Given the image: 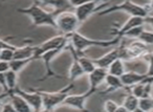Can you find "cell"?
<instances>
[{"mask_svg": "<svg viewBox=\"0 0 153 112\" xmlns=\"http://www.w3.org/2000/svg\"><path fill=\"white\" fill-rule=\"evenodd\" d=\"M0 112H17V111H16L15 108L13 107V105H12L11 103H7V104L2 105V107H1V111Z\"/></svg>", "mask_w": 153, "mask_h": 112, "instance_id": "obj_32", "label": "cell"}, {"mask_svg": "<svg viewBox=\"0 0 153 112\" xmlns=\"http://www.w3.org/2000/svg\"><path fill=\"white\" fill-rule=\"evenodd\" d=\"M137 40H140V42H143L144 44L148 45H153V32H148V30H144L140 34V36L138 37Z\"/></svg>", "mask_w": 153, "mask_h": 112, "instance_id": "obj_26", "label": "cell"}, {"mask_svg": "<svg viewBox=\"0 0 153 112\" xmlns=\"http://www.w3.org/2000/svg\"><path fill=\"white\" fill-rule=\"evenodd\" d=\"M16 48H17V46H14L7 41L0 39V50H2V49H13V50H15Z\"/></svg>", "mask_w": 153, "mask_h": 112, "instance_id": "obj_31", "label": "cell"}, {"mask_svg": "<svg viewBox=\"0 0 153 112\" xmlns=\"http://www.w3.org/2000/svg\"><path fill=\"white\" fill-rule=\"evenodd\" d=\"M117 59H120L119 48H113L112 50L107 53L106 55H104L103 57L94 60V64H96L97 67L103 68V69H108L109 66Z\"/></svg>", "mask_w": 153, "mask_h": 112, "instance_id": "obj_14", "label": "cell"}, {"mask_svg": "<svg viewBox=\"0 0 153 112\" xmlns=\"http://www.w3.org/2000/svg\"><path fill=\"white\" fill-rule=\"evenodd\" d=\"M121 39L115 37L110 40H94V39L86 38L80 33L76 32L72 35H70L69 42L76 51V53L79 56L83 55L84 50L86 48H89L92 46H99V47H112L117 46L120 43Z\"/></svg>", "mask_w": 153, "mask_h": 112, "instance_id": "obj_2", "label": "cell"}, {"mask_svg": "<svg viewBox=\"0 0 153 112\" xmlns=\"http://www.w3.org/2000/svg\"><path fill=\"white\" fill-rule=\"evenodd\" d=\"M0 85L3 87V91H4V92H7V91H9L7 86V82H5V74L4 73H0Z\"/></svg>", "mask_w": 153, "mask_h": 112, "instance_id": "obj_34", "label": "cell"}, {"mask_svg": "<svg viewBox=\"0 0 153 112\" xmlns=\"http://www.w3.org/2000/svg\"><path fill=\"white\" fill-rule=\"evenodd\" d=\"M149 5H150V10H151V9H153V1H152V2L149 3Z\"/></svg>", "mask_w": 153, "mask_h": 112, "instance_id": "obj_41", "label": "cell"}, {"mask_svg": "<svg viewBox=\"0 0 153 112\" xmlns=\"http://www.w3.org/2000/svg\"><path fill=\"white\" fill-rule=\"evenodd\" d=\"M10 70V64L7 62L0 61V73H5Z\"/></svg>", "mask_w": 153, "mask_h": 112, "instance_id": "obj_33", "label": "cell"}, {"mask_svg": "<svg viewBox=\"0 0 153 112\" xmlns=\"http://www.w3.org/2000/svg\"><path fill=\"white\" fill-rule=\"evenodd\" d=\"M123 106L128 112H133L136 108L138 107V99H136L134 95L132 94H128L126 95L125 99H124Z\"/></svg>", "mask_w": 153, "mask_h": 112, "instance_id": "obj_22", "label": "cell"}, {"mask_svg": "<svg viewBox=\"0 0 153 112\" xmlns=\"http://www.w3.org/2000/svg\"><path fill=\"white\" fill-rule=\"evenodd\" d=\"M70 5L74 7V15L80 24L83 23L88 17L96 13L98 10H101V7H99L100 3L96 1H82V2L70 1Z\"/></svg>", "mask_w": 153, "mask_h": 112, "instance_id": "obj_8", "label": "cell"}, {"mask_svg": "<svg viewBox=\"0 0 153 112\" xmlns=\"http://www.w3.org/2000/svg\"><path fill=\"white\" fill-rule=\"evenodd\" d=\"M0 51H1V50H0Z\"/></svg>", "mask_w": 153, "mask_h": 112, "instance_id": "obj_42", "label": "cell"}, {"mask_svg": "<svg viewBox=\"0 0 153 112\" xmlns=\"http://www.w3.org/2000/svg\"><path fill=\"white\" fill-rule=\"evenodd\" d=\"M108 71L107 69H103V68L97 67L91 73L88 74V79H89V90L97 91L98 87L102 84L106 79Z\"/></svg>", "mask_w": 153, "mask_h": 112, "instance_id": "obj_13", "label": "cell"}, {"mask_svg": "<svg viewBox=\"0 0 153 112\" xmlns=\"http://www.w3.org/2000/svg\"><path fill=\"white\" fill-rule=\"evenodd\" d=\"M115 112H128V111L123 107V106H119V107H117V109L115 110Z\"/></svg>", "mask_w": 153, "mask_h": 112, "instance_id": "obj_37", "label": "cell"}, {"mask_svg": "<svg viewBox=\"0 0 153 112\" xmlns=\"http://www.w3.org/2000/svg\"><path fill=\"white\" fill-rule=\"evenodd\" d=\"M108 71V74H111V76H122L124 73H125V67H124V62L122 61L121 59H117L109 66V68L107 69Z\"/></svg>", "mask_w": 153, "mask_h": 112, "instance_id": "obj_21", "label": "cell"}, {"mask_svg": "<svg viewBox=\"0 0 153 112\" xmlns=\"http://www.w3.org/2000/svg\"><path fill=\"white\" fill-rule=\"evenodd\" d=\"M36 50H37V46H30V45L17 47L14 50V60L32 59L34 61V56Z\"/></svg>", "mask_w": 153, "mask_h": 112, "instance_id": "obj_16", "label": "cell"}, {"mask_svg": "<svg viewBox=\"0 0 153 112\" xmlns=\"http://www.w3.org/2000/svg\"><path fill=\"white\" fill-rule=\"evenodd\" d=\"M32 59H27V60H13V61L10 62V70L18 73L19 71H21L26 65L32 62Z\"/></svg>", "mask_w": 153, "mask_h": 112, "instance_id": "obj_23", "label": "cell"}, {"mask_svg": "<svg viewBox=\"0 0 153 112\" xmlns=\"http://www.w3.org/2000/svg\"><path fill=\"white\" fill-rule=\"evenodd\" d=\"M145 23H148L150 24L151 26L153 27V16H147L146 18H145Z\"/></svg>", "mask_w": 153, "mask_h": 112, "instance_id": "obj_36", "label": "cell"}, {"mask_svg": "<svg viewBox=\"0 0 153 112\" xmlns=\"http://www.w3.org/2000/svg\"><path fill=\"white\" fill-rule=\"evenodd\" d=\"M4 74H5V82H7V89H9V91H13L17 87V73L12 71V70H9Z\"/></svg>", "mask_w": 153, "mask_h": 112, "instance_id": "obj_24", "label": "cell"}, {"mask_svg": "<svg viewBox=\"0 0 153 112\" xmlns=\"http://www.w3.org/2000/svg\"><path fill=\"white\" fill-rule=\"evenodd\" d=\"M138 108L144 112H151L153 110V99L145 97V99H138Z\"/></svg>", "mask_w": 153, "mask_h": 112, "instance_id": "obj_25", "label": "cell"}, {"mask_svg": "<svg viewBox=\"0 0 153 112\" xmlns=\"http://www.w3.org/2000/svg\"><path fill=\"white\" fill-rule=\"evenodd\" d=\"M94 92H97V91L89 90V89H88L85 93H82V94H69L65 99V101L63 102V105L74 108V109L79 110V111H82V112H88V110H86V108H85L86 101H87Z\"/></svg>", "mask_w": 153, "mask_h": 112, "instance_id": "obj_9", "label": "cell"}, {"mask_svg": "<svg viewBox=\"0 0 153 112\" xmlns=\"http://www.w3.org/2000/svg\"><path fill=\"white\" fill-rule=\"evenodd\" d=\"M145 30L144 25L142 26H136L134 28H131L130 30H128L126 34H124L123 37H128V38H134V39H138V37L140 36L143 32Z\"/></svg>", "mask_w": 153, "mask_h": 112, "instance_id": "obj_27", "label": "cell"}, {"mask_svg": "<svg viewBox=\"0 0 153 112\" xmlns=\"http://www.w3.org/2000/svg\"><path fill=\"white\" fill-rule=\"evenodd\" d=\"M10 99H11V104L17 112H34L30 105L22 99L21 96L14 93L13 91L10 92Z\"/></svg>", "mask_w": 153, "mask_h": 112, "instance_id": "obj_17", "label": "cell"}, {"mask_svg": "<svg viewBox=\"0 0 153 112\" xmlns=\"http://www.w3.org/2000/svg\"><path fill=\"white\" fill-rule=\"evenodd\" d=\"M56 24H57V30H59L62 35L70 36L76 32L80 22L78 21L74 13L63 11L56 15Z\"/></svg>", "mask_w": 153, "mask_h": 112, "instance_id": "obj_5", "label": "cell"}, {"mask_svg": "<svg viewBox=\"0 0 153 112\" xmlns=\"http://www.w3.org/2000/svg\"><path fill=\"white\" fill-rule=\"evenodd\" d=\"M79 63H80V65H81L82 69H83V71L85 74L91 73V72L97 68L94 60L90 59V58H88V57H85L84 55L79 56Z\"/></svg>", "mask_w": 153, "mask_h": 112, "instance_id": "obj_20", "label": "cell"}, {"mask_svg": "<svg viewBox=\"0 0 153 112\" xmlns=\"http://www.w3.org/2000/svg\"><path fill=\"white\" fill-rule=\"evenodd\" d=\"M70 36H65V35H58L53 38L48 39V40L44 41L41 45L37 46V50L35 53L34 60L40 58L44 53L49 50H53V49L58 48H66L68 42H69Z\"/></svg>", "mask_w": 153, "mask_h": 112, "instance_id": "obj_7", "label": "cell"}, {"mask_svg": "<svg viewBox=\"0 0 153 112\" xmlns=\"http://www.w3.org/2000/svg\"><path fill=\"white\" fill-rule=\"evenodd\" d=\"M117 107H119V105L113 101H111V99H107L104 103V110L106 112H115Z\"/></svg>", "mask_w": 153, "mask_h": 112, "instance_id": "obj_30", "label": "cell"}, {"mask_svg": "<svg viewBox=\"0 0 153 112\" xmlns=\"http://www.w3.org/2000/svg\"><path fill=\"white\" fill-rule=\"evenodd\" d=\"M145 60L149 62V67H148V71L146 72V76L147 78H153V53H148L144 56Z\"/></svg>", "mask_w": 153, "mask_h": 112, "instance_id": "obj_29", "label": "cell"}, {"mask_svg": "<svg viewBox=\"0 0 153 112\" xmlns=\"http://www.w3.org/2000/svg\"><path fill=\"white\" fill-rule=\"evenodd\" d=\"M13 92L16 93L17 95H19V96H21L22 99L32 107L34 112H39L43 108L42 96H41L38 91H35V92H26V91L20 89L19 87H16L13 90Z\"/></svg>", "mask_w": 153, "mask_h": 112, "instance_id": "obj_10", "label": "cell"}, {"mask_svg": "<svg viewBox=\"0 0 153 112\" xmlns=\"http://www.w3.org/2000/svg\"><path fill=\"white\" fill-rule=\"evenodd\" d=\"M144 83H150V84H153V78H147Z\"/></svg>", "mask_w": 153, "mask_h": 112, "instance_id": "obj_38", "label": "cell"}, {"mask_svg": "<svg viewBox=\"0 0 153 112\" xmlns=\"http://www.w3.org/2000/svg\"><path fill=\"white\" fill-rule=\"evenodd\" d=\"M133 112H144V111H143V110H142V109H140V108H138V107H137V108H136V109H135V110H134V111H133Z\"/></svg>", "mask_w": 153, "mask_h": 112, "instance_id": "obj_39", "label": "cell"}, {"mask_svg": "<svg viewBox=\"0 0 153 112\" xmlns=\"http://www.w3.org/2000/svg\"><path fill=\"white\" fill-rule=\"evenodd\" d=\"M39 112H51V111H49V110H46V109H43V108H42V109H41Z\"/></svg>", "mask_w": 153, "mask_h": 112, "instance_id": "obj_40", "label": "cell"}, {"mask_svg": "<svg viewBox=\"0 0 153 112\" xmlns=\"http://www.w3.org/2000/svg\"><path fill=\"white\" fill-rule=\"evenodd\" d=\"M66 48L70 49L72 58H74V62H72L71 66H70V68H69V71H68V78H69V80L71 81V83H72L74 81H76V79H79L80 76H82L85 73H84L83 69H82L81 65H80V63H79V55L74 50V48L72 47V45L70 44V42H68Z\"/></svg>", "mask_w": 153, "mask_h": 112, "instance_id": "obj_11", "label": "cell"}, {"mask_svg": "<svg viewBox=\"0 0 153 112\" xmlns=\"http://www.w3.org/2000/svg\"><path fill=\"white\" fill-rule=\"evenodd\" d=\"M14 60V50L13 49H2L0 51V61L10 63Z\"/></svg>", "mask_w": 153, "mask_h": 112, "instance_id": "obj_28", "label": "cell"}, {"mask_svg": "<svg viewBox=\"0 0 153 112\" xmlns=\"http://www.w3.org/2000/svg\"><path fill=\"white\" fill-rule=\"evenodd\" d=\"M121 78V81L124 85V88H131L134 85L140 84V83H144L146 81L147 76L146 74H142L138 73V72H134V71H125V73L123 74Z\"/></svg>", "mask_w": 153, "mask_h": 112, "instance_id": "obj_12", "label": "cell"}, {"mask_svg": "<svg viewBox=\"0 0 153 112\" xmlns=\"http://www.w3.org/2000/svg\"><path fill=\"white\" fill-rule=\"evenodd\" d=\"M16 11L20 14H24L30 17L33 21V26H42L47 25L57 30V24H56V15L57 14L53 12H49L45 10L40 2H34L28 7H20Z\"/></svg>", "mask_w": 153, "mask_h": 112, "instance_id": "obj_1", "label": "cell"}, {"mask_svg": "<svg viewBox=\"0 0 153 112\" xmlns=\"http://www.w3.org/2000/svg\"><path fill=\"white\" fill-rule=\"evenodd\" d=\"M123 11L125 13L129 14L131 17H140L146 18L149 15V11L146 7V5H140L137 3H134L132 1H124V2L117 3V4L111 5L110 7L106 9L105 11H102L99 13L100 16L107 15V14L113 13V12Z\"/></svg>", "mask_w": 153, "mask_h": 112, "instance_id": "obj_4", "label": "cell"}, {"mask_svg": "<svg viewBox=\"0 0 153 112\" xmlns=\"http://www.w3.org/2000/svg\"><path fill=\"white\" fill-rule=\"evenodd\" d=\"M74 88V83H70L67 86H65L63 89L56 92H45V91H38L40 95L42 96V104L43 109L53 111L56 107L59 105H63V102L65 99L70 94V91Z\"/></svg>", "mask_w": 153, "mask_h": 112, "instance_id": "obj_3", "label": "cell"}, {"mask_svg": "<svg viewBox=\"0 0 153 112\" xmlns=\"http://www.w3.org/2000/svg\"><path fill=\"white\" fill-rule=\"evenodd\" d=\"M151 88H152V84L150 83H140V84L134 85L133 87L130 88L131 90V94L134 95L136 99H145V97H150Z\"/></svg>", "mask_w": 153, "mask_h": 112, "instance_id": "obj_18", "label": "cell"}, {"mask_svg": "<svg viewBox=\"0 0 153 112\" xmlns=\"http://www.w3.org/2000/svg\"><path fill=\"white\" fill-rule=\"evenodd\" d=\"M105 82L107 84V89L105 91V93H109L111 91H115V90H119V89L124 88V85L121 81V78H119V76L107 74L106 79H105Z\"/></svg>", "mask_w": 153, "mask_h": 112, "instance_id": "obj_19", "label": "cell"}, {"mask_svg": "<svg viewBox=\"0 0 153 112\" xmlns=\"http://www.w3.org/2000/svg\"><path fill=\"white\" fill-rule=\"evenodd\" d=\"M144 24H145V18L130 17L129 19L125 22V24L122 26V28H120V30H117V32H115L114 35H115V37L122 39L124 34H126L128 30H130L131 28L136 27V26H142V25H144Z\"/></svg>", "mask_w": 153, "mask_h": 112, "instance_id": "obj_15", "label": "cell"}, {"mask_svg": "<svg viewBox=\"0 0 153 112\" xmlns=\"http://www.w3.org/2000/svg\"><path fill=\"white\" fill-rule=\"evenodd\" d=\"M148 53L147 45L140 42V40L132 41L128 45L122 44L119 47V56L122 61H130V60L137 59V58H143Z\"/></svg>", "mask_w": 153, "mask_h": 112, "instance_id": "obj_6", "label": "cell"}, {"mask_svg": "<svg viewBox=\"0 0 153 112\" xmlns=\"http://www.w3.org/2000/svg\"><path fill=\"white\" fill-rule=\"evenodd\" d=\"M10 92H11V91H7V92H4V91H3L2 93H0V108L2 107V99H5V97H9Z\"/></svg>", "mask_w": 153, "mask_h": 112, "instance_id": "obj_35", "label": "cell"}]
</instances>
